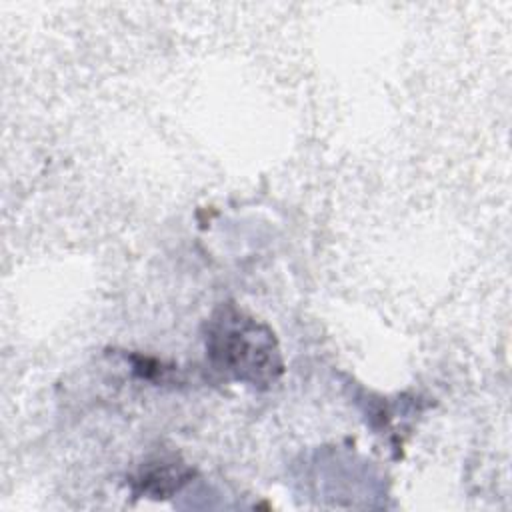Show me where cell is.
<instances>
[{"label":"cell","mask_w":512,"mask_h":512,"mask_svg":"<svg viewBox=\"0 0 512 512\" xmlns=\"http://www.w3.org/2000/svg\"><path fill=\"white\" fill-rule=\"evenodd\" d=\"M204 348L214 370L256 390L272 388L284 374L272 328L234 302L218 304L206 318Z\"/></svg>","instance_id":"cell-1"},{"label":"cell","mask_w":512,"mask_h":512,"mask_svg":"<svg viewBox=\"0 0 512 512\" xmlns=\"http://www.w3.org/2000/svg\"><path fill=\"white\" fill-rule=\"evenodd\" d=\"M192 476L194 470L180 460L156 458L140 466V470L130 478V486L136 496L164 500L176 494Z\"/></svg>","instance_id":"cell-2"}]
</instances>
